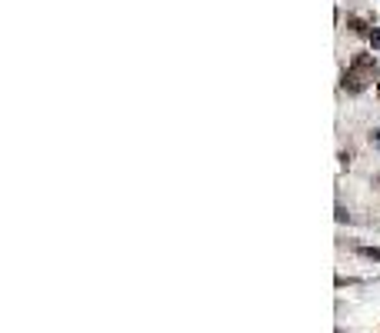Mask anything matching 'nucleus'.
Returning a JSON list of instances; mask_svg holds the SVG:
<instances>
[{"instance_id": "nucleus-4", "label": "nucleus", "mask_w": 380, "mask_h": 333, "mask_svg": "<svg viewBox=\"0 0 380 333\" xmlns=\"http://www.w3.org/2000/svg\"><path fill=\"white\" fill-rule=\"evenodd\" d=\"M370 43H374V47L380 51V31H370Z\"/></svg>"}, {"instance_id": "nucleus-7", "label": "nucleus", "mask_w": 380, "mask_h": 333, "mask_svg": "<svg viewBox=\"0 0 380 333\" xmlns=\"http://www.w3.org/2000/svg\"><path fill=\"white\" fill-rule=\"evenodd\" d=\"M377 183H380V180H377Z\"/></svg>"}, {"instance_id": "nucleus-2", "label": "nucleus", "mask_w": 380, "mask_h": 333, "mask_svg": "<svg viewBox=\"0 0 380 333\" xmlns=\"http://www.w3.org/2000/svg\"><path fill=\"white\" fill-rule=\"evenodd\" d=\"M357 253L367 260H380V247H357Z\"/></svg>"}, {"instance_id": "nucleus-1", "label": "nucleus", "mask_w": 380, "mask_h": 333, "mask_svg": "<svg viewBox=\"0 0 380 333\" xmlns=\"http://www.w3.org/2000/svg\"><path fill=\"white\" fill-rule=\"evenodd\" d=\"M374 81H380L377 77V61L370 57V53H357L354 61H350L347 73H344V91L347 93H364Z\"/></svg>"}, {"instance_id": "nucleus-3", "label": "nucleus", "mask_w": 380, "mask_h": 333, "mask_svg": "<svg viewBox=\"0 0 380 333\" xmlns=\"http://www.w3.org/2000/svg\"><path fill=\"white\" fill-rule=\"evenodd\" d=\"M350 31H354V34H370V31H367V24L360 21V17H350Z\"/></svg>"}, {"instance_id": "nucleus-6", "label": "nucleus", "mask_w": 380, "mask_h": 333, "mask_svg": "<svg viewBox=\"0 0 380 333\" xmlns=\"http://www.w3.org/2000/svg\"><path fill=\"white\" fill-rule=\"evenodd\" d=\"M377 91H380V81H377Z\"/></svg>"}, {"instance_id": "nucleus-5", "label": "nucleus", "mask_w": 380, "mask_h": 333, "mask_svg": "<svg viewBox=\"0 0 380 333\" xmlns=\"http://www.w3.org/2000/svg\"><path fill=\"white\" fill-rule=\"evenodd\" d=\"M370 140H374V143L380 147V130H374V133H370Z\"/></svg>"}]
</instances>
